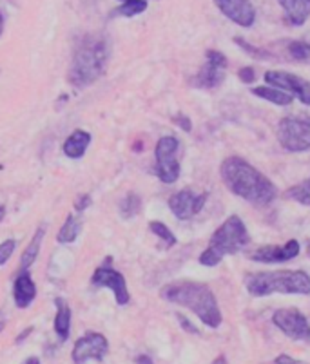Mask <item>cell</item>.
<instances>
[{
    "instance_id": "cell-24",
    "label": "cell",
    "mask_w": 310,
    "mask_h": 364,
    "mask_svg": "<svg viewBox=\"0 0 310 364\" xmlns=\"http://www.w3.org/2000/svg\"><path fill=\"white\" fill-rule=\"evenodd\" d=\"M285 198L294 199V202L302 203V205H310V178L302 181L300 185H294L285 192Z\"/></svg>"
},
{
    "instance_id": "cell-26",
    "label": "cell",
    "mask_w": 310,
    "mask_h": 364,
    "mask_svg": "<svg viewBox=\"0 0 310 364\" xmlns=\"http://www.w3.org/2000/svg\"><path fill=\"white\" fill-rule=\"evenodd\" d=\"M149 229H151V232H153L154 236H158V238L165 243V248H171L176 245L175 234L169 230V227L160 223V221H151V223H149Z\"/></svg>"
},
{
    "instance_id": "cell-31",
    "label": "cell",
    "mask_w": 310,
    "mask_h": 364,
    "mask_svg": "<svg viewBox=\"0 0 310 364\" xmlns=\"http://www.w3.org/2000/svg\"><path fill=\"white\" fill-rule=\"evenodd\" d=\"M172 121H175L176 126L180 127L182 130H185V132H191V129H193V123H191L189 116H184V114H178V116L172 118Z\"/></svg>"
},
{
    "instance_id": "cell-23",
    "label": "cell",
    "mask_w": 310,
    "mask_h": 364,
    "mask_svg": "<svg viewBox=\"0 0 310 364\" xmlns=\"http://www.w3.org/2000/svg\"><path fill=\"white\" fill-rule=\"evenodd\" d=\"M147 9V0H126L118 9L112 11V17H136Z\"/></svg>"
},
{
    "instance_id": "cell-5",
    "label": "cell",
    "mask_w": 310,
    "mask_h": 364,
    "mask_svg": "<svg viewBox=\"0 0 310 364\" xmlns=\"http://www.w3.org/2000/svg\"><path fill=\"white\" fill-rule=\"evenodd\" d=\"M249 241L251 236L245 223L238 216L227 218L223 225L212 234L209 247L200 256V263L203 266H216L225 256H232L242 250L245 245H249Z\"/></svg>"
},
{
    "instance_id": "cell-30",
    "label": "cell",
    "mask_w": 310,
    "mask_h": 364,
    "mask_svg": "<svg viewBox=\"0 0 310 364\" xmlns=\"http://www.w3.org/2000/svg\"><path fill=\"white\" fill-rule=\"evenodd\" d=\"M238 77L243 84H252V82L256 80V73L252 68H243L238 71Z\"/></svg>"
},
{
    "instance_id": "cell-6",
    "label": "cell",
    "mask_w": 310,
    "mask_h": 364,
    "mask_svg": "<svg viewBox=\"0 0 310 364\" xmlns=\"http://www.w3.org/2000/svg\"><path fill=\"white\" fill-rule=\"evenodd\" d=\"M278 142L288 153L310 149V116H288L278 123Z\"/></svg>"
},
{
    "instance_id": "cell-10",
    "label": "cell",
    "mask_w": 310,
    "mask_h": 364,
    "mask_svg": "<svg viewBox=\"0 0 310 364\" xmlns=\"http://www.w3.org/2000/svg\"><path fill=\"white\" fill-rule=\"evenodd\" d=\"M109 351L108 339L98 332H87L84 338L78 339L73 348V363L86 364L89 359L102 363Z\"/></svg>"
},
{
    "instance_id": "cell-28",
    "label": "cell",
    "mask_w": 310,
    "mask_h": 364,
    "mask_svg": "<svg viewBox=\"0 0 310 364\" xmlns=\"http://www.w3.org/2000/svg\"><path fill=\"white\" fill-rule=\"evenodd\" d=\"M15 247H17V241H15V239H8V241H4L0 245V265H6V263H8V259L11 257V254H13Z\"/></svg>"
},
{
    "instance_id": "cell-40",
    "label": "cell",
    "mask_w": 310,
    "mask_h": 364,
    "mask_svg": "<svg viewBox=\"0 0 310 364\" xmlns=\"http://www.w3.org/2000/svg\"><path fill=\"white\" fill-rule=\"evenodd\" d=\"M4 216H6V208L4 205H0V221L4 220Z\"/></svg>"
},
{
    "instance_id": "cell-42",
    "label": "cell",
    "mask_w": 310,
    "mask_h": 364,
    "mask_svg": "<svg viewBox=\"0 0 310 364\" xmlns=\"http://www.w3.org/2000/svg\"><path fill=\"white\" fill-rule=\"evenodd\" d=\"M309 256H310V247H309Z\"/></svg>"
},
{
    "instance_id": "cell-20",
    "label": "cell",
    "mask_w": 310,
    "mask_h": 364,
    "mask_svg": "<svg viewBox=\"0 0 310 364\" xmlns=\"http://www.w3.org/2000/svg\"><path fill=\"white\" fill-rule=\"evenodd\" d=\"M44 236H45V225H40L38 229H36L31 243H29L26 250H24L22 259H20V272H26V270L35 263L36 256H38V252H40V245Z\"/></svg>"
},
{
    "instance_id": "cell-17",
    "label": "cell",
    "mask_w": 310,
    "mask_h": 364,
    "mask_svg": "<svg viewBox=\"0 0 310 364\" xmlns=\"http://www.w3.org/2000/svg\"><path fill=\"white\" fill-rule=\"evenodd\" d=\"M278 4L285 9L293 26H302L310 17V0H278Z\"/></svg>"
},
{
    "instance_id": "cell-37",
    "label": "cell",
    "mask_w": 310,
    "mask_h": 364,
    "mask_svg": "<svg viewBox=\"0 0 310 364\" xmlns=\"http://www.w3.org/2000/svg\"><path fill=\"white\" fill-rule=\"evenodd\" d=\"M24 364H40V359L38 357H31V359H27Z\"/></svg>"
},
{
    "instance_id": "cell-8",
    "label": "cell",
    "mask_w": 310,
    "mask_h": 364,
    "mask_svg": "<svg viewBox=\"0 0 310 364\" xmlns=\"http://www.w3.org/2000/svg\"><path fill=\"white\" fill-rule=\"evenodd\" d=\"M272 323L290 339L310 341V324L305 315L296 308H281L272 315Z\"/></svg>"
},
{
    "instance_id": "cell-29",
    "label": "cell",
    "mask_w": 310,
    "mask_h": 364,
    "mask_svg": "<svg viewBox=\"0 0 310 364\" xmlns=\"http://www.w3.org/2000/svg\"><path fill=\"white\" fill-rule=\"evenodd\" d=\"M234 42H236V44H238V45H242L243 50L247 51V53L256 54L258 59H261V60H265V59H267V53H265V51H260V50H256V47H252V45H249L247 42L243 40V38H238V36H236V38H234Z\"/></svg>"
},
{
    "instance_id": "cell-35",
    "label": "cell",
    "mask_w": 310,
    "mask_h": 364,
    "mask_svg": "<svg viewBox=\"0 0 310 364\" xmlns=\"http://www.w3.org/2000/svg\"><path fill=\"white\" fill-rule=\"evenodd\" d=\"M136 364H153V361H151V357L147 356H140L136 357Z\"/></svg>"
},
{
    "instance_id": "cell-27",
    "label": "cell",
    "mask_w": 310,
    "mask_h": 364,
    "mask_svg": "<svg viewBox=\"0 0 310 364\" xmlns=\"http://www.w3.org/2000/svg\"><path fill=\"white\" fill-rule=\"evenodd\" d=\"M288 54L296 60H307L310 56V44L307 42H293L288 45Z\"/></svg>"
},
{
    "instance_id": "cell-22",
    "label": "cell",
    "mask_w": 310,
    "mask_h": 364,
    "mask_svg": "<svg viewBox=\"0 0 310 364\" xmlns=\"http://www.w3.org/2000/svg\"><path fill=\"white\" fill-rule=\"evenodd\" d=\"M80 230H82L80 216H73V214H69L68 220H66V223H64V227L60 229L59 236H57V241H59V243H73L75 239L78 238Z\"/></svg>"
},
{
    "instance_id": "cell-44",
    "label": "cell",
    "mask_w": 310,
    "mask_h": 364,
    "mask_svg": "<svg viewBox=\"0 0 310 364\" xmlns=\"http://www.w3.org/2000/svg\"><path fill=\"white\" fill-rule=\"evenodd\" d=\"M124 2H126V0H124Z\"/></svg>"
},
{
    "instance_id": "cell-33",
    "label": "cell",
    "mask_w": 310,
    "mask_h": 364,
    "mask_svg": "<svg viewBox=\"0 0 310 364\" xmlns=\"http://www.w3.org/2000/svg\"><path fill=\"white\" fill-rule=\"evenodd\" d=\"M91 205V196H87V194H84V196H80L77 202V205H75V208H77L78 212H82L84 208H87Z\"/></svg>"
},
{
    "instance_id": "cell-3",
    "label": "cell",
    "mask_w": 310,
    "mask_h": 364,
    "mask_svg": "<svg viewBox=\"0 0 310 364\" xmlns=\"http://www.w3.org/2000/svg\"><path fill=\"white\" fill-rule=\"evenodd\" d=\"M160 296L169 303L182 305L198 315L200 321L211 328H218L223 321L214 294L207 285L196 281H175L160 290Z\"/></svg>"
},
{
    "instance_id": "cell-1",
    "label": "cell",
    "mask_w": 310,
    "mask_h": 364,
    "mask_svg": "<svg viewBox=\"0 0 310 364\" xmlns=\"http://www.w3.org/2000/svg\"><path fill=\"white\" fill-rule=\"evenodd\" d=\"M220 172L227 189L239 198L247 199L252 205L263 207L274 202L278 196L276 185L243 158H227L221 163Z\"/></svg>"
},
{
    "instance_id": "cell-11",
    "label": "cell",
    "mask_w": 310,
    "mask_h": 364,
    "mask_svg": "<svg viewBox=\"0 0 310 364\" xmlns=\"http://www.w3.org/2000/svg\"><path fill=\"white\" fill-rule=\"evenodd\" d=\"M93 285L102 288H111L112 294H115V299H117V305L126 306L127 303L131 301L126 278H124L118 270L112 268L111 257H108L105 263H103L100 268H96V272L93 274Z\"/></svg>"
},
{
    "instance_id": "cell-4",
    "label": "cell",
    "mask_w": 310,
    "mask_h": 364,
    "mask_svg": "<svg viewBox=\"0 0 310 364\" xmlns=\"http://www.w3.org/2000/svg\"><path fill=\"white\" fill-rule=\"evenodd\" d=\"M249 294L254 297H265L270 294H310V275L303 270H281L252 274L245 279Z\"/></svg>"
},
{
    "instance_id": "cell-32",
    "label": "cell",
    "mask_w": 310,
    "mask_h": 364,
    "mask_svg": "<svg viewBox=\"0 0 310 364\" xmlns=\"http://www.w3.org/2000/svg\"><path fill=\"white\" fill-rule=\"evenodd\" d=\"M176 317H178V321H180V324H182V328L185 330V332H189V333H194V335H198V328H196V326H194V324H191V321L187 319V317H184V315H176Z\"/></svg>"
},
{
    "instance_id": "cell-19",
    "label": "cell",
    "mask_w": 310,
    "mask_h": 364,
    "mask_svg": "<svg viewBox=\"0 0 310 364\" xmlns=\"http://www.w3.org/2000/svg\"><path fill=\"white\" fill-rule=\"evenodd\" d=\"M57 317H54V332L62 341L69 338L71 330V308L64 299H57Z\"/></svg>"
},
{
    "instance_id": "cell-14",
    "label": "cell",
    "mask_w": 310,
    "mask_h": 364,
    "mask_svg": "<svg viewBox=\"0 0 310 364\" xmlns=\"http://www.w3.org/2000/svg\"><path fill=\"white\" fill-rule=\"evenodd\" d=\"M221 13L242 27H251L256 20V9L251 0H214Z\"/></svg>"
},
{
    "instance_id": "cell-25",
    "label": "cell",
    "mask_w": 310,
    "mask_h": 364,
    "mask_svg": "<svg viewBox=\"0 0 310 364\" xmlns=\"http://www.w3.org/2000/svg\"><path fill=\"white\" fill-rule=\"evenodd\" d=\"M140 208H142V199H140V196L136 192H129L120 203L121 216L127 218V220L135 218L140 212Z\"/></svg>"
},
{
    "instance_id": "cell-9",
    "label": "cell",
    "mask_w": 310,
    "mask_h": 364,
    "mask_svg": "<svg viewBox=\"0 0 310 364\" xmlns=\"http://www.w3.org/2000/svg\"><path fill=\"white\" fill-rule=\"evenodd\" d=\"M207 62L196 77L193 78V86L200 89H214L221 86L225 80V69H227V59L220 51H207Z\"/></svg>"
},
{
    "instance_id": "cell-38",
    "label": "cell",
    "mask_w": 310,
    "mask_h": 364,
    "mask_svg": "<svg viewBox=\"0 0 310 364\" xmlns=\"http://www.w3.org/2000/svg\"><path fill=\"white\" fill-rule=\"evenodd\" d=\"M2 31H4V15L0 11V35H2Z\"/></svg>"
},
{
    "instance_id": "cell-39",
    "label": "cell",
    "mask_w": 310,
    "mask_h": 364,
    "mask_svg": "<svg viewBox=\"0 0 310 364\" xmlns=\"http://www.w3.org/2000/svg\"><path fill=\"white\" fill-rule=\"evenodd\" d=\"M212 364H227V359H225L223 356H220L218 359H214V363H212Z\"/></svg>"
},
{
    "instance_id": "cell-36",
    "label": "cell",
    "mask_w": 310,
    "mask_h": 364,
    "mask_svg": "<svg viewBox=\"0 0 310 364\" xmlns=\"http://www.w3.org/2000/svg\"><path fill=\"white\" fill-rule=\"evenodd\" d=\"M31 332H33V328H26V330H24L22 335H20V338H17V342H22V339H26L27 335H29V333H31Z\"/></svg>"
},
{
    "instance_id": "cell-34",
    "label": "cell",
    "mask_w": 310,
    "mask_h": 364,
    "mask_svg": "<svg viewBox=\"0 0 310 364\" xmlns=\"http://www.w3.org/2000/svg\"><path fill=\"white\" fill-rule=\"evenodd\" d=\"M276 364H305V363H300V361L293 359V357L288 356H279L278 359H276Z\"/></svg>"
},
{
    "instance_id": "cell-12",
    "label": "cell",
    "mask_w": 310,
    "mask_h": 364,
    "mask_svg": "<svg viewBox=\"0 0 310 364\" xmlns=\"http://www.w3.org/2000/svg\"><path fill=\"white\" fill-rule=\"evenodd\" d=\"M265 82H269L270 86L281 87V91L297 96L300 102L310 105V82H307L305 78L296 77V75L287 71H267Z\"/></svg>"
},
{
    "instance_id": "cell-2",
    "label": "cell",
    "mask_w": 310,
    "mask_h": 364,
    "mask_svg": "<svg viewBox=\"0 0 310 364\" xmlns=\"http://www.w3.org/2000/svg\"><path fill=\"white\" fill-rule=\"evenodd\" d=\"M111 45L103 35H87L77 44L69 68V82L78 89L95 84L108 68Z\"/></svg>"
},
{
    "instance_id": "cell-7",
    "label": "cell",
    "mask_w": 310,
    "mask_h": 364,
    "mask_svg": "<svg viewBox=\"0 0 310 364\" xmlns=\"http://www.w3.org/2000/svg\"><path fill=\"white\" fill-rule=\"evenodd\" d=\"M180 144L175 136H163L158 139L154 154H156V176L163 183H175L180 178V162H178Z\"/></svg>"
},
{
    "instance_id": "cell-15",
    "label": "cell",
    "mask_w": 310,
    "mask_h": 364,
    "mask_svg": "<svg viewBox=\"0 0 310 364\" xmlns=\"http://www.w3.org/2000/svg\"><path fill=\"white\" fill-rule=\"evenodd\" d=\"M300 254V243L296 239H290L283 245H269V247H261L251 254V259L258 261V263H283V261H290Z\"/></svg>"
},
{
    "instance_id": "cell-21",
    "label": "cell",
    "mask_w": 310,
    "mask_h": 364,
    "mask_svg": "<svg viewBox=\"0 0 310 364\" xmlns=\"http://www.w3.org/2000/svg\"><path fill=\"white\" fill-rule=\"evenodd\" d=\"M252 95L260 96V98L263 100H269V102H272V104L276 105H290L294 100V96L285 93V91L278 89V87H267V86L252 87Z\"/></svg>"
},
{
    "instance_id": "cell-16",
    "label": "cell",
    "mask_w": 310,
    "mask_h": 364,
    "mask_svg": "<svg viewBox=\"0 0 310 364\" xmlns=\"http://www.w3.org/2000/svg\"><path fill=\"white\" fill-rule=\"evenodd\" d=\"M36 297V285L33 283L29 272H20L15 279V288H13V299L15 305L18 308H27L31 305L33 299Z\"/></svg>"
},
{
    "instance_id": "cell-41",
    "label": "cell",
    "mask_w": 310,
    "mask_h": 364,
    "mask_svg": "<svg viewBox=\"0 0 310 364\" xmlns=\"http://www.w3.org/2000/svg\"><path fill=\"white\" fill-rule=\"evenodd\" d=\"M4 326H6V321H4V319H0V332L4 330Z\"/></svg>"
},
{
    "instance_id": "cell-18",
    "label": "cell",
    "mask_w": 310,
    "mask_h": 364,
    "mask_svg": "<svg viewBox=\"0 0 310 364\" xmlns=\"http://www.w3.org/2000/svg\"><path fill=\"white\" fill-rule=\"evenodd\" d=\"M89 144H91L89 132H87V130L77 129L68 139H66V144H64V153H66V156L68 158L78 160V158H82L84 154H86Z\"/></svg>"
},
{
    "instance_id": "cell-43",
    "label": "cell",
    "mask_w": 310,
    "mask_h": 364,
    "mask_svg": "<svg viewBox=\"0 0 310 364\" xmlns=\"http://www.w3.org/2000/svg\"><path fill=\"white\" fill-rule=\"evenodd\" d=\"M0 319H2V315H0Z\"/></svg>"
},
{
    "instance_id": "cell-13",
    "label": "cell",
    "mask_w": 310,
    "mask_h": 364,
    "mask_svg": "<svg viewBox=\"0 0 310 364\" xmlns=\"http://www.w3.org/2000/svg\"><path fill=\"white\" fill-rule=\"evenodd\" d=\"M209 194H194L193 190H180L169 198V208L178 220H191L196 216L205 205Z\"/></svg>"
}]
</instances>
